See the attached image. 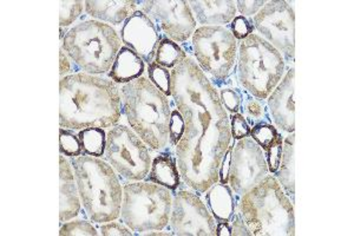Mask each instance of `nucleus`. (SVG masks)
Segmentation results:
<instances>
[{"label": "nucleus", "instance_id": "nucleus-1", "mask_svg": "<svg viewBox=\"0 0 354 236\" xmlns=\"http://www.w3.org/2000/svg\"><path fill=\"white\" fill-rule=\"evenodd\" d=\"M171 98L185 118L175 147L182 181L201 197L218 182L222 157L232 143L230 120L209 78L192 57L171 70Z\"/></svg>", "mask_w": 354, "mask_h": 236}, {"label": "nucleus", "instance_id": "nucleus-2", "mask_svg": "<svg viewBox=\"0 0 354 236\" xmlns=\"http://www.w3.org/2000/svg\"><path fill=\"white\" fill-rule=\"evenodd\" d=\"M122 115L121 89L108 77L76 73L59 82V125L80 131L113 128Z\"/></svg>", "mask_w": 354, "mask_h": 236}, {"label": "nucleus", "instance_id": "nucleus-3", "mask_svg": "<svg viewBox=\"0 0 354 236\" xmlns=\"http://www.w3.org/2000/svg\"><path fill=\"white\" fill-rule=\"evenodd\" d=\"M122 112L130 128L153 152L169 149L171 103L148 77H140L121 88Z\"/></svg>", "mask_w": 354, "mask_h": 236}, {"label": "nucleus", "instance_id": "nucleus-4", "mask_svg": "<svg viewBox=\"0 0 354 236\" xmlns=\"http://www.w3.org/2000/svg\"><path fill=\"white\" fill-rule=\"evenodd\" d=\"M70 162L88 220L102 224L120 219L123 187L115 169L106 161L88 155L73 157Z\"/></svg>", "mask_w": 354, "mask_h": 236}, {"label": "nucleus", "instance_id": "nucleus-5", "mask_svg": "<svg viewBox=\"0 0 354 236\" xmlns=\"http://www.w3.org/2000/svg\"><path fill=\"white\" fill-rule=\"evenodd\" d=\"M238 210L252 235H295L293 202L273 174L240 197Z\"/></svg>", "mask_w": 354, "mask_h": 236}, {"label": "nucleus", "instance_id": "nucleus-6", "mask_svg": "<svg viewBox=\"0 0 354 236\" xmlns=\"http://www.w3.org/2000/svg\"><path fill=\"white\" fill-rule=\"evenodd\" d=\"M122 44L120 33L111 25L88 19L68 30L61 48L80 71L102 76L109 73Z\"/></svg>", "mask_w": 354, "mask_h": 236}, {"label": "nucleus", "instance_id": "nucleus-7", "mask_svg": "<svg viewBox=\"0 0 354 236\" xmlns=\"http://www.w3.org/2000/svg\"><path fill=\"white\" fill-rule=\"evenodd\" d=\"M235 68L240 87L266 100L286 73V62L277 48L253 33L239 43Z\"/></svg>", "mask_w": 354, "mask_h": 236}, {"label": "nucleus", "instance_id": "nucleus-8", "mask_svg": "<svg viewBox=\"0 0 354 236\" xmlns=\"http://www.w3.org/2000/svg\"><path fill=\"white\" fill-rule=\"evenodd\" d=\"M173 194L169 189L145 181L123 185L120 221L133 234L147 230H163L169 224Z\"/></svg>", "mask_w": 354, "mask_h": 236}, {"label": "nucleus", "instance_id": "nucleus-9", "mask_svg": "<svg viewBox=\"0 0 354 236\" xmlns=\"http://www.w3.org/2000/svg\"><path fill=\"white\" fill-rule=\"evenodd\" d=\"M194 60L220 90L227 87L236 66L238 40L225 26H200L192 37Z\"/></svg>", "mask_w": 354, "mask_h": 236}, {"label": "nucleus", "instance_id": "nucleus-10", "mask_svg": "<svg viewBox=\"0 0 354 236\" xmlns=\"http://www.w3.org/2000/svg\"><path fill=\"white\" fill-rule=\"evenodd\" d=\"M103 158L128 182L145 181L153 162L148 145L124 125H115L106 132Z\"/></svg>", "mask_w": 354, "mask_h": 236}, {"label": "nucleus", "instance_id": "nucleus-11", "mask_svg": "<svg viewBox=\"0 0 354 236\" xmlns=\"http://www.w3.org/2000/svg\"><path fill=\"white\" fill-rule=\"evenodd\" d=\"M254 28L277 48L286 63L295 60V13L288 1L272 0L252 18Z\"/></svg>", "mask_w": 354, "mask_h": 236}, {"label": "nucleus", "instance_id": "nucleus-12", "mask_svg": "<svg viewBox=\"0 0 354 236\" xmlns=\"http://www.w3.org/2000/svg\"><path fill=\"white\" fill-rule=\"evenodd\" d=\"M173 192L169 217L173 235H216V221L200 195L182 187Z\"/></svg>", "mask_w": 354, "mask_h": 236}, {"label": "nucleus", "instance_id": "nucleus-13", "mask_svg": "<svg viewBox=\"0 0 354 236\" xmlns=\"http://www.w3.org/2000/svg\"><path fill=\"white\" fill-rule=\"evenodd\" d=\"M141 11L153 20L160 33L169 39L185 43L193 37L196 20L189 1L185 0H150L140 1Z\"/></svg>", "mask_w": 354, "mask_h": 236}, {"label": "nucleus", "instance_id": "nucleus-14", "mask_svg": "<svg viewBox=\"0 0 354 236\" xmlns=\"http://www.w3.org/2000/svg\"><path fill=\"white\" fill-rule=\"evenodd\" d=\"M268 172L265 154L260 145L252 137L236 140L232 155L228 182L233 192L238 197L245 195L260 183Z\"/></svg>", "mask_w": 354, "mask_h": 236}, {"label": "nucleus", "instance_id": "nucleus-15", "mask_svg": "<svg viewBox=\"0 0 354 236\" xmlns=\"http://www.w3.org/2000/svg\"><path fill=\"white\" fill-rule=\"evenodd\" d=\"M120 37L124 46L131 48L149 65L155 60L157 48L165 36L149 17L137 10L122 25Z\"/></svg>", "mask_w": 354, "mask_h": 236}, {"label": "nucleus", "instance_id": "nucleus-16", "mask_svg": "<svg viewBox=\"0 0 354 236\" xmlns=\"http://www.w3.org/2000/svg\"><path fill=\"white\" fill-rule=\"evenodd\" d=\"M270 117L282 132L295 131V69H287L280 83L267 98Z\"/></svg>", "mask_w": 354, "mask_h": 236}, {"label": "nucleus", "instance_id": "nucleus-17", "mask_svg": "<svg viewBox=\"0 0 354 236\" xmlns=\"http://www.w3.org/2000/svg\"><path fill=\"white\" fill-rule=\"evenodd\" d=\"M82 202L71 162L59 156V221L64 224L81 214Z\"/></svg>", "mask_w": 354, "mask_h": 236}, {"label": "nucleus", "instance_id": "nucleus-18", "mask_svg": "<svg viewBox=\"0 0 354 236\" xmlns=\"http://www.w3.org/2000/svg\"><path fill=\"white\" fill-rule=\"evenodd\" d=\"M189 6L196 23L201 26H225L236 17V4L232 0H190Z\"/></svg>", "mask_w": 354, "mask_h": 236}, {"label": "nucleus", "instance_id": "nucleus-19", "mask_svg": "<svg viewBox=\"0 0 354 236\" xmlns=\"http://www.w3.org/2000/svg\"><path fill=\"white\" fill-rule=\"evenodd\" d=\"M265 154L270 174L278 172L283 149V136L278 128L268 122H261L250 129V135Z\"/></svg>", "mask_w": 354, "mask_h": 236}, {"label": "nucleus", "instance_id": "nucleus-20", "mask_svg": "<svg viewBox=\"0 0 354 236\" xmlns=\"http://www.w3.org/2000/svg\"><path fill=\"white\" fill-rule=\"evenodd\" d=\"M145 181L162 185L169 189L170 192H175L180 188L185 182L182 181L181 174L178 170L175 152L165 149L163 152H158V155L151 162V167Z\"/></svg>", "mask_w": 354, "mask_h": 236}, {"label": "nucleus", "instance_id": "nucleus-21", "mask_svg": "<svg viewBox=\"0 0 354 236\" xmlns=\"http://www.w3.org/2000/svg\"><path fill=\"white\" fill-rule=\"evenodd\" d=\"M137 6H140V1L133 0H120V1H96V0H88L85 1V11L86 15L95 18V20L108 23L111 25H123L125 20L128 19L135 11Z\"/></svg>", "mask_w": 354, "mask_h": 236}, {"label": "nucleus", "instance_id": "nucleus-22", "mask_svg": "<svg viewBox=\"0 0 354 236\" xmlns=\"http://www.w3.org/2000/svg\"><path fill=\"white\" fill-rule=\"evenodd\" d=\"M240 197L228 184L216 182L205 192V203L216 222H228L238 210Z\"/></svg>", "mask_w": 354, "mask_h": 236}, {"label": "nucleus", "instance_id": "nucleus-23", "mask_svg": "<svg viewBox=\"0 0 354 236\" xmlns=\"http://www.w3.org/2000/svg\"><path fill=\"white\" fill-rule=\"evenodd\" d=\"M145 71V60L133 53L131 48L123 45L106 75L116 84L124 85L143 76Z\"/></svg>", "mask_w": 354, "mask_h": 236}, {"label": "nucleus", "instance_id": "nucleus-24", "mask_svg": "<svg viewBox=\"0 0 354 236\" xmlns=\"http://www.w3.org/2000/svg\"><path fill=\"white\" fill-rule=\"evenodd\" d=\"M295 134H287L283 140V149H282V157L279 165L278 172L274 174L279 183L286 192L288 197H292L294 203L295 197Z\"/></svg>", "mask_w": 354, "mask_h": 236}, {"label": "nucleus", "instance_id": "nucleus-25", "mask_svg": "<svg viewBox=\"0 0 354 236\" xmlns=\"http://www.w3.org/2000/svg\"><path fill=\"white\" fill-rule=\"evenodd\" d=\"M240 114L245 117L250 128L261 122L272 123L270 109L265 100L254 97L242 89V105Z\"/></svg>", "mask_w": 354, "mask_h": 236}, {"label": "nucleus", "instance_id": "nucleus-26", "mask_svg": "<svg viewBox=\"0 0 354 236\" xmlns=\"http://www.w3.org/2000/svg\"><path fill=\"white\" fill-rule=\"evenodd\" d=\"M187 57V53L185 48H182L181 45L165 36L158 44L153 62L163 68L173 70Z\"/></svg>", "mask_w": 354, "mask_h": 236}, {"label": "nucleus", "instance_id": "nucleus-27", "mask_svg": "<svg viewBox=\"0 0 354 236\" xmlns=\"http://www.w3.org/2000/svg\"><path fill=\"white\" fill-rule=\"evenodd\" d=\"M77 135L81 140L84 155L98 158L104 156L106 147V132L104 129L85 128L80 130Z\"/></svg>", "mask_w": 354, "mask_h": 236}, {"label": "nucleus", "instance_id": "nucleus-28", "mask_svg": "<svg viewBox=\"0 0 354 236\" xmlns=\"http://www.w3.org/2000/svg\"><path fill=\"white\" fill-rule=\"evenodd\" d=\"M148 78L165 96L171 97V71L153 62L148 65Z\"/></svg>", "mask_w": 354, "mask_h": 236}, {"label": "nucleus", "instance_id": "nucleus-29", "mask_svg": "<svg viewBox=\"0 0 354 236\" xmlns=\"http://www.w3.org/2000/svg\"><path fill=\"white\" fill-rule=\"evenodd\" d=\"M59 152L62 155L70 157H78L84 155L82 148L81 140L73 130L70 129H59Z\"/></svg>", "mask_w": 354, "mask_h": 236}, {"label": "nucleus", "instance_id": "nucleus-30", "mask_svg": "<svg viewBox=\"0 0 354 236\" xmlns=\"http://www.w3.org/2000/svg\"><path fill=\"white\" fill-rule=\"evenodd\" d=\"M59 25L61 28H68L83 15V8H85V1L73 0V1H59Z\"/></svg>", "mask_w": 354, "mask_h": 236}, {"label": "nucleus", "instance_id": "nucleus-31", "mask_svg": "<svg viewBox=\"0 0 354 236\" xmlns=\"http://www.w3.org/2000/svg\"><path fill=\"white\" fill-rule=\"evenodd\" d=\"M59 235L62 236H76V235H98L97 229L93 227V224L88 220H70L62 224L59 229Z\"/></svg>", "mask_w": 354, "mask_h": 236}, {"label": "nucleus", "instance_id": "nucleus-32", "mask_svg": "<svg viewBox=\"0 0 354 236\" xmlns=\"http://www.w3.org/2000/svg\"><path fill=\"white\" fill-rule=\"evenodd\" d=\"M221 103L225 107V111L230 114H238L241 110L242 90L232 87H223L218 91Z\"/></svg>", "mask_w": 354, "mask_h": 236}, {"label": "nucleus", "instance_id": "nucleus-33", "mask_svg": "<svg viewBox=\"0 0 354 236\" xmlns=\"http://www.w3.org/2000/svg\"><path fill=\"white\" fill-rule=\"evenodd\" d=\"M185 130V118L182 116L181 112L177 110L174 105L171 108V115L169 120V147L175 149L178 142L181 140Z\"/></svg>", "mask_w": 354, "mask_h": 236}, {"label": "nucleus", "instance_id": "nucleus-34", "mask_svg": "<svg viewBox=\"0 0 354 236\" xmlns=\"http://www.w3.org/2000/svg\"><path fill=\"white\" fill-rule=\"evenodd\" d=\"M228 30L235 37V39L241 42V40L245 39L247 37H250V35H253L255 28H254L252 18H245V17L240 15V16H236L232 20Z\"/></svg>", "mask_w": 354, "mask_h": 236}, {"label": "nucleus", "instance_id": "nucleus-35", "mask_svg": "<svg viewBox=\"0 0 354 236\" xmlns=\"http://www.w3.org/2000/svg\"><path fill=\"white\" fill-rule=\"evenodd\" d=\"M230 132L232 138L234 140H242L245 137H250V125L247 123L245 117L242 116L240 112L238 114H230Z\"/></svg>", "mask_w": 354, "mask_h": 236}, {"label": "nucleus", "instance_id": "nucleus-36", "mask_svg": "<svg viewBox=\"0 0 354 236\" xmlns=\"http://www.w3.org/2000/svg\"><path fill=\"white\" fill-rule=\"evenodd\" d=\"M100 232H101V235L103 236L133 235V230L127 224H123L122 221L117 222L116 220L102 224L101 227H100Z\"/></svg>", "mask_w": 354, "mask_h": 236}, {"label": "nucleus", "instance_id": "nucleus-37", "mask_svg": "<svg viewBox=\"0 0 354 236\" xmlns=\"http://www.w3.org/2000/svg\"><path fill=\"white\" fill-rule=\"evenodd\" d=\"M236 10L245 18H253L265 6L263 0H238L235 1Z\"/></svg>", "mask_w": 354, "mask_h": 236}, {"label": "nucleus", "instance_id": "nucleus-38", "mask_svg": "<svg viewBox=\"0 0 354 236\" xmlns=\"http://www.w3.org/2000/svg\"><path fill=\"white\" fill-rule=\"evenodd\" d=\"M236 143V140H232L230 147L225 152V155L222 157L220 168H218V182L223 184H228L230 182V164H232V155H233L234 145Z\"/></svg>", "mask_w": 354, "mask_h": 236}, {"label": "nucleus", "instance_id": "nucleus-39", "mask_svg": "<svg viewBox=\"0 0 354 236\" xmlns=\"http://www.w3.org/2000/svg\"><path fill=\"white\" fill-rule=\"evenodd\" d=\"M230 226V232H232V236H252L250 228L247 227L245 221L242 219L241 214L239 210L234 212L233 217H230V220L228 221Z\"/></svg>", "mask_w": 354, "mask_h": 236}, {"label": "nucleus", "instance_id": "nucleus-40", "mask_svg": "<svg viewBox=\"0 0 354 236\" xmlns=\"http://www.w3.org/2000/svg\"><path fill=\"white\" fill-rule=\"evenodd\" d=\"M77 71H78V69L76 65L73 64V60L68 58V55L64 53V50L61 48L59 50V75H61V78L76 73Z\"/></svg>", "mask_w": 354, "mask_h": 236}, {"label": "nucleus", "instance_id": "nucleus-41", "mask_svg": "<svg viewBox=\"0 0 354 236\" xmlns=\"http://www.w3.org/2000/svg\"><path fill=\"white\" fill-rule=\"evenodd\" d=\"M216 236H232L230 222H216Z\"/></svg>", "mask_w": 354, "mask_h": 236}, {"label": "nucleus", "instance_id": "nucleus-42", "mask_svg": "<svg viewBox=\"0 0 354 236\" xmlns=\"http://www.w3.org/2000/svg\"><path fill=\"white\" fill-rule=\"evenodd\" d=\"M138 235L169 236L173 235V233L163 232V230H147Z\"/></svg>", "mask_w": 354, "mask_h": 236}]
</instances>
